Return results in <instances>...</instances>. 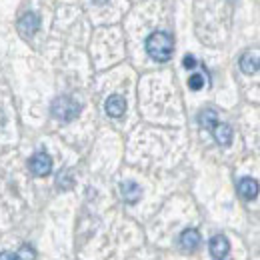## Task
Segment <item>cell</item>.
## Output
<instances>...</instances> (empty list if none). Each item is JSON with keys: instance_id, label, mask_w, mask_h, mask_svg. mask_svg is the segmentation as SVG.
Returning a JSON list of instances; mask_svg holds the SVG:
<instances>
[{"instance_id": "6", "label": "cell", "mask_w": 260, "mask_h": 260, "mask_svg": "<svg viewBox=\"0 0 260 260\" xmlns=\"http://www.w3.org/2000/svg\"><path fill=\"white\" fill-rule=\"evenodd\" d=\"M104 110L110 118H120L124 116L126 112V100L120 96V94H112V96L106 98V104H104Z\"/></svg>"}, {"instance_id": "5", "label": "cell", "mask_w": 260, "mask_h": 260, "mask_svg": "<svg viewBox=\"0 0 260 260\" xmlns=\"http://www.w3.org/2000/svg\"><path fill=\"white\" fill-rule=\"evenodd\" d=\"M208 248H210V254H212V258L224 260L228 256V252H230V242H228L226 236H222V234H216V236H212V238H210V244H208Z\"/></svg>"}, {"instance_id": "15", "label": "cell", "mask_w": 260, "mask_h": 260, "mask_svg": "<svg viewBox=\"0 0 260 260\" xmlns=\"http://www.w3.org/2000/svg\"><path fill=\"white\" fill-rule=\"evenodd\" d=\"M202 86H204V76L202 74H192L188 78V88L190 90H200Z\"/></svg>"}, {"instance_id": "9", "label": "cell", "mask_w": 260, "mask_h": 260, "mask_svg": "<svg viewBox=\"0 0 260 260\" xmlns=\"http://www.w3.org/2000/svg\"><path fill=\"white\" fill-rule=\"evenodd\" d=\"M120 194H122V198H124V202L136 204V202L140 200V196H142V188H140L136 182L126 180V182L120 184Z\"/></svg>"}, {"instance_id": "14", "label": "cell", "mask_w": 260, "mask_h": 260, "mask_svg": "<svg viewBox=\"0 0 260 260\" xmlns=\"http://www.w3.org/2000/svg\"><path fill=\"white\" fill-rule=\"evenodd\" d=\"M16 258L18 260H36V252L30 244H22L16 252Z\"/></svg>"}, {"instance_id": "8", "label": "cell", "mask_w": 260, "mask_h": 260, "mask_svg": "<svg viewBox=\"0 0 260 260\" xmlns=\"http://www.w3.org/2000/svg\"><path fill=\"white\" fill-rule=\"evenodd\" d=\"M258 190H260V186H258V182L254 180V178H242L240 182H238V194L242 196L244 200H254L256 196H258Z\"/></svg>"}, {"instance_id": "1", "label": "cell", "mask_w": 260, "mask_h": 260, "mask_svg": "<svg viewBox=\"0 0 260 260\" xmlns=\"http://www.w3.org/2000/svg\"><path fill=\"white\" fill-rule=\"evenodd\" d=\"M146 52L156 62H168L174 52V40L168 32L156 30L146 38Z\"/></svg>"}, {"instance_id": "10", "label": "cell", "mask_w": 260, "mask_h": 260, "mask_svg": "<svg viewBox=\"0 0 260 260\" xmlns=\"http://www.w3.org/2000/svg\"><path fill=\"white\" fill-rule=\"evenodd\" d=\"M212 136H214V140H216L220 146H230V144H232V136H234V132H232V128H230V124L218 122V124L212 128Z\"/></svg>"}, {"instance_id": "13", "label": "cell", "mask_w": 260, "mask_h": 260, "mask_svg": "<svg viewBox=\"0 0 260 260\" xmlns=\"http://www.w3.org/2000/svg\"><path fill=\"white\" fill-rule=\"evenodd\" d=\"M56 186L60 188V190H70L72 186H74V176H72V172L70 170H60L58 172V176H56Z\"/></svg>"}, {"instance_id": "4", "label": "cell", "mask_w": 260, "mask_h": 260, "mask_svg": "<svg viewBox=\"0 0 260 260\" xmlns=\"http://www.w3.org/2000/svg\"><path fill=\"white\" fill-rule=\"evenodd\" d=\"M38 28H40V18L34 12H26L24 16H20V20H18V32H20V36L30 38V36L38 32Z\"/></svg>"}, {"instance_id": "7", "label": "cell", "mask_w": 260, "mask_h": 260, "mask_svg": "<svg viewBox=\"0 0 260 260\" xmlns=\"http://www.w3.org/2000/svg\"><path fill=\"white\" fill-rule=\"evenodd\" d=\"M198 246H200V232L194 228H186L180 234V248L186 252H194Z\"/></svg>"}, {"instance_id": "11", "label": "cell", "mask_w": 260, "mask_h": 260, "mask_svg": "<svg viewBox=\"0 0 260 260\" xmlns=\"http://www.w3.org/2000/svg\"><path fill=\"white\" fill-rule=\"evenodd\" d=\"M258 68H260V58L254 52L242 54V58H240V70H242L244 74H254Z\"/></svg>"}, {"instance_id": "17", "label": "cell", "mask_w": 260, "mask_h": 260, "mask_svg": "<svg viewBox=\"0 0 260 260\" xmlns=\"http://www.w3.org/2000/svg\"><path fill=\"white\" fill-rule=\"evenodd\" d=\"M0 260H18V258L12 252H0Z\"/></svg>"}, {"instance_id": "16", "label": "cell", "mask_w": 260, "mask_h": 260, "mask_svg": "<svg viewBox=\"0 0 260 260\" xmlns=\"http://www.w3.org/2000/svg\"><path fill=\"white\" fill-rule=\"evenodd\" d=\"M182 64H184V68H194L196 58L194 56H190V54H186V56H184V60H182Z\"/></svg>"}, {"instance_id": "2", "label": "cell", "mask_w": 260, "mask_h": 260, "mask_svg": "<svg viewBox=\"0 0 260 260\" xmlns=\"http://www.w3.org/2000/svg\"><path fill=\"white\" fill-rule=\"evenodd\" d=\"M80 110H82L80 104L70 96H56L52 100V106H50L52 116L60 122H72L74 118H78Z\"/></svg>"}, {"instance_id": "3", "label": "cell", "mask_w": 260, "mask_h": 260, "mask_svg": "<svg viewBox=\"0 0 260 260\" xmlns=\"http://www.w3.org/2000/svg\"><path fill=\"white\" fill-rule=\"evenodd\" d=\"M28 168L34 176H48L52 172V158L46 152H36L28 160Z\"/></svg>"}, {"instance_id": "12", "label": "cell", "mask_w": 260, "mask_h": 260, "mask_svg": "<svg viewBox=\"0 0 260 260\" xmlns=\"http://www.w3.org/2000/svg\"><path fill=\"white\" fill-rule=\"evenodd\" d=\"M198 122H200L202 128L212 130L218 124V114H216V110H214V108H204V110L198 114Z\"/></svg>"}]
</instances>
